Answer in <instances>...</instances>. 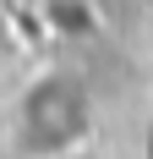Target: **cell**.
I'll return each mask as SVG.
<instances>
[{"label": "cell", "instance_id": "1", "mask_svg": "<svg viewBox=\"0 0 153 159\" xmlns=\"http://www.w3.org/2000/svg\"><path fill=\"white\" fill-rule=\"evenodd\" d=\"M88 126H93V104L71 71H44L16 104V137L28 154H60Z\"/></svg>", "mask_w": 153, "mask_h": 159}]
</instances>
